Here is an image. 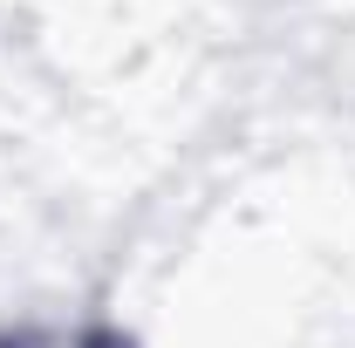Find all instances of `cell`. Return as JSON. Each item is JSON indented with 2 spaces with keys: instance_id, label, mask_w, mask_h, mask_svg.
I'll return each mask as SVG.
<instances>
[{
  "instance_id": "6da1fadb",
  "label": "cell",
  "mask_w": 355,
  "mask_h": 348,
  "mask_svg": "<svg viewBox=\"0 0 355 348\" xmlns=\"http://www.w3.org/2000/svg\"><path fill=\"white\" fill-rule=\"evenodd\" d=\"M0 348H110V342L89 335V328H21V335H7Z\"/></svg>"
}]
</instances>
